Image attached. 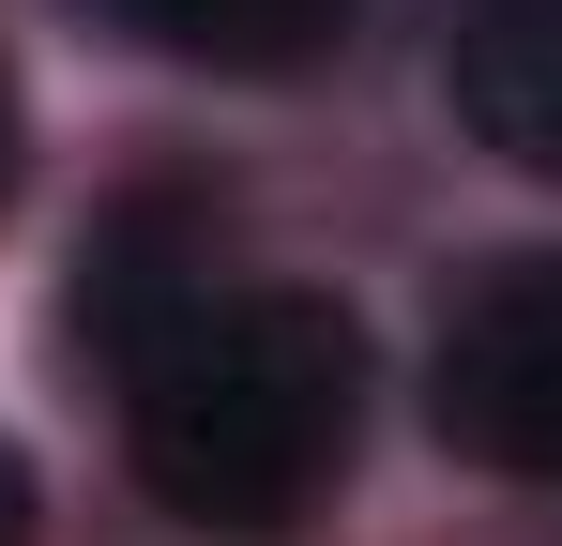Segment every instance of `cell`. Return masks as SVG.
<instances>
[{"label": "cell", "mask_w": 562, "mask_h": 546, "mask_svg": "<svg viewBox=\"0 0 562 546\" xmlns=\"http://www.w3.org/2000/svg\"><path fill=\"white\" fill-rule=\"evenodd\" d=\"M366 441V319L319 288H213L122 364V455L183 532H289Z\"/></svg>", "instance_id": "cell-1"}, {"label": "cell", "mask_w": 562, "mask_h": 546, "mask_svg": "<svg viewBox=\"0 0 562 546\" xmlns=\"http://www.w3.org/2000/svg\"><path fill=\"white\" fill-rule=\"evenodd\" d=\"M426 410L471 470H532L562 486V259H502L441 319V364H426Z\"/></svg>", "instance_id": "cell-2"}, {"label": "cell", "mask_w": 562, "mask_h": 546, "mask_svg": "<svg viewBox=\"0 0 562 546\" xmlns=\"http://www.w3.org/2000/svg\"><path fill=\"white\" fill-rule=\"evenodd\" d=\"M441 106L517 182H562V0H471L441 46Z\"/></svg>", "instance_id": "cell-3"}, {"label": "cell", "mask_w": 562, "mask_h": 546, "mask_svg": "<svg viewBox=\"0 0 562 546\" xmlns=\"http://www.w3.org/2000/svg\"><path fill=\"white\" fill-rule=\"evenodd\" d=\"M122 31H153L168 61H213V77H289L350 31V0H122Z\"/></svg>", "instance_id": "cell-4"}, {"label": "cell", "mask_w": 562, "mask_h": 546, "mask_svg": "<svg viewBox=\"0 0 562 546\" xmlns=\"http://www.w3.org/2000/svg\"><path fill=\"white\" fill-rule=\"evenodd\" d=\"M0 546H31V455L0 441Z\"/></svg>", "instance_id": "cell-5"}, {"label": "cell", "mask_w": 562, "mask_h": 546, "mask_svg": "<svg viewBox=\"0 0 562 546\" xmlns=\"http://www.w3.org/2000/svg\"><path fill=\"white\" fill-rule=\"evenodd\" d=\"M15 137H31V122H15V61H0V197H15Z\"/></svg>", "instance_id": "cell-6"}]
</instances>
